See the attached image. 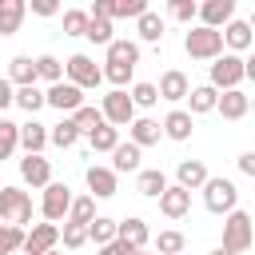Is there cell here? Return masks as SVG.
I'll list each match as a JSON object with an SVG mask.
<instances>
[{"mask_svg": "<svg viewBox=\"0 0 255 255\" xmlns=\"http://www.w3.org/2000/svg\"><path fill=\"white\" fill-rule=\"evenodd\" d=\"M183 52L191 56V60H219L227 48H223V32H215V28H203V24H195L187 36H183Z\"/></svg>", "mask_w": 255, "mask_h": 255, "instance_id": "cell-1", "label": "cell"}, {"mask_svg": "<svg viewBox=\"0 0 255 255\" xmlns=\"http://www.w3.org/2000/svg\"><path fill=\"white\" fill-rule=\"evenodd\" d=\"M64 80L76 84L80 92H96V88L104 84V68H100L88 52H76V56L64 60Z\"/></svg>", "mask_w": 255, "mask_h": 255, "instance_id": "cell-2", "label": "cell"}, {"mask_svg": "<svg viewBox=\"0 0 255 255\" xmlns=\"http://www.w3.org/2000/svg\"><path fill=\"white\" fill-rule=\"evenodd\" d=\"M203 207H207L211 215H231V211L239 207V187H235L231 179H223V175H211V179L203 183Z\"/></svg>", "mask_w": 255, "mask_h": 255, "instance_id": "cell-3", "label": "cell"}, {"mask_svg": "<svg viewBox=\"0 0 255 255\" xmlns=\"http://www.w3.org/2000/svg\"><path fill=\"white\" fill-rule=\"evenodd\" d=\"M0 223H12V227H28L32 223V195L24 187H0Z\"/></svg>", "mask_w": 255, "mask_h": 255, "instance_id": "cell-4", "label": "cell"}, {"mask_svg": "<svg viewBox=\"0 0 255 255\" xmlns=\"http://www.w3.org/2000/svg\"><path fill=\"white\" fill-rule=\"evenodd\" d=\"M207 84H211L215 92H231V88H239V84H243V56L223 52L219 60H211V64H207Z\"/></svg>", "mask_w": 255, "mask_h": 255, "instance_id": "cell-5", "label": "cell"}, {"mask_svg": "<svg viewBox=\"0 0 255 255\" xmlns=\"http://www.w3.org/2000/svg\"><path fill=\"white\" fill-rule=\"evenodd\" d=\"M251 223H255V219H251L247 211H239V207H235L231 215H223V243H219V247H227V251H235V255H243L247 247H255V243H251Z\"/></svg>", "mask_w": 255, "mask_h": 255, "instance_id": "cell-6", "label": "cell"}, {"mask_svg": "<svg viewBox=\"0 0 255 255\" xmlns=\"http://www.w3.org/2000/svg\"><path fill=\"white\" fill-rule=\"evenodd\" d=\"M72 199H76V195H72V187L52 179V183L44 187V195H40V215H44L48 223H56V227H60V219H68V207H72Z\"/></svg>", "mask_w": 255, "mask_h": 255, "instance_id": "cell-7", "label": "cell"}, {"mask_svg": "<svg viewBox=\"0 0 255 255\" xmlns=\"http://www.w3.org/2000/svg\"><path fill=\"white\" fill-rule=\"evenodd\" d=\"M100 112H104V124H112V128H131V120H135V104H131V96L120 92V88H112V92L100 100Z\"/></svg>", "mask_w": 255, "mask_h": 255, "instance_id": "cell-8", "label": "cell"}, {"mask_svg": "<svg viewBox=\"0 0 255 255\" xmlns=\"http://www.w3.org/2000/svg\"><path fill=\"white\" fill-rule=\"evenodd\" d=\"M56 243H60V227L56 223H32L28 231H24V255H48V251H56Z\"/></svg>", "mask_w": 255, "mask_h": 255, "instance_id": "cell-9", "label": "cell"}, {"mask_svg": "<svg viewBox=\"0 0 255 255\" xmlns=\"http://www.w3.org/2000/svg\"><path fill=\"white\" fill-rule=\"evenodd\" d=\"M44 104H48V108H56L60 116H64V112L72 116V112H80V108H84V92H80L76 84L60 80V84H52V88L44 92Z\"/></svg>", "mask_w": 255, "mask_h": 255, "instance_id": "cell-10", "label": "cell"}, {"mask_svg": "<svg viewBox=\"0 0 255 255\" xmlns=\"http://www.w3.org/2000/svg\"><path fill=\"white\" fill-rule=\"evenodd\" d=\"M84 179H88V195H92V199H112V195L120 191V175H116L112 167H104V163H92V167L84 171Z\"/></svg>", "mask_w": 255, "mask_h": 255, "instance_id": "cell-11", "label": "cell"}, {"mask_svg": "<svg viewBox=\"0 0 255 255\" xmlns=\"http://www.w3.org/2000/svg\"><path fill=\"white\" fill-rule=\"evenodd\" d=\"M231 20H235V0H203V4H199V24H203V28L223 32Z\"/></svg>", "mask_w": 255, "mask_h": 255, "instance_id": "cell-12", "label": "cell"}, {"mask_svg": "<svg viewBox=\"0 0 255 255\" xmlns=\"http://www.w3.org/2000/svg\"><path fill=\"white\" fill-rule=\"evenodd\" d=\"M155 92H159V100H167V104H179V100H187V96H191V80H187V72H179V68H167V72L159 76Z\"/></svg>", "mask_w": 255, "mask_h": 255, "instance_id": "cell-13", "label": "cell"}, {"mask_svg": "<svg viewBox=\"0 0 255 255\" xmlns=\"http://www.w3.org/2000/svg\"><path fill=\"white\" fill-rule=\"evenodd\" d=\"M207 179H211V171H207L203 159H179V163H175V183H179L183 191H203Z\"/></svg>", "mask_w": 255, "mask_h": 255, "instance_id": "cell-14", "label": "cell"}, {"mask_svg": "<svg viewBox=\"0 0 255 255\" xmlns=\"http://www.w3.org/2000/svg\"><path fill=\"white\" fill-rule=\"evenodd\" d=\"M159 128H163V135L167 139H175V143H183V139H191V128H195V116L187 112V108H171L163 120H159Z\"/></svg>", "mask_w": 255, "mask_h": 255, "instance_id": "cell-15", "label": "cell"}, {"mask_svg": "<svg viewBox=\"0 0 255 255\" xmlns=\"http://www.w3.org/2000/svg\"><path fill=\"white\" fill-rule=\"evenodd\" d=\"M20 179L28 183V187H48L52 183V159H44V155H24L20 159Z\"/></svg>", "mask_w": 255, "mask_h": 255, "instance_id": "cell-16", "label": "cell"}, {"mask_svg": "<svg viewBox=\"0 0 255 255\" xmlns=\"http://www.w3.org/2000/svg\"><path fill=\"white\" fill-rule=\"evenodd\" d=\"M251 44H255V32H251V24H247V20H231V24L223 28V48H227L231 56L251 52Z\"/></svg>", "mask_w": 255, "mask_h": 255, "instance_id": "cell-17", "label": "cell"}, {"mask_svg": "<svg viewBox=\"0 0 255 255\" xmlns=\"http://www.w3.org/2000/svg\"><path fill=\"white\" fill-rule=\"evenodd\" d=\"M247 108H251V96L243 92V88H231V92H219V104H215V112L223 116V120H243L247 116Z\"/></svg>", "mask_w": 255, "mask_h": 255, "instance_id": "cell-18", "label": "cell"}, {"mask_svg": "<svg viewBox=\"0 0 255 255\" xmlns=\"http://www.w3.org/2000/svg\"><path fill=\"white\" fill-rule=\"evenodd\" d=\"M159 135H163V128H159V120H151V116H135L131 128H128V139H131L139 151L151 147V143H159Z\"/></svg>", "mask_w": 255, "mask_h": 255, "instance_id": "cell-19", "label": "cell"}, {"mask_svg": "<svg viewBox=\"0 0 255 255\" xmlns=\"http://www.w3.org/2000/svg\"><path fill=\"white\" fill-rule=\"evenodd\" d=\"M159 211H163L167 219H183V215L191 211V191H183L179 183H167V191L159 195Z\"/></svg>", "mask_w": 255, "mask_h": 255, "instance_id": "cell-20", "label": "cell"}, {"mask_svg": "<svg viewBox=\"0 0 255 255\" xmlns=\"http://www.w3.org/2000/svg\"><path fill=\"white\" fill-rule=\"evenodd\" d=\"M20 147H24V155H44V147H48V124H36V120L20 124Z\"/></svg>", "mask_w": 255, "mask_h": 255, "instance_id": "cell-21", "label": "cell"}, {"mask_svg": "<svg viewBox=\"0 0 255 255\" xmlns=\"http://www.w3.org/2000/svg\"><path fill=\"white\" fill-rule=\"evenodd\" d=\"M120 239H124L131 251H143L147 239H151V231H147V223H143L139 215H128V219H120Z\"/></svg>", "mask_w": 255, "mask_h": 255, "instance_id": "cell-22", "label": "cell"}, {"mask_svg": "<svg viewBox=\"0 0 255 255\" xmlns=\"http://www.w3.org/2000/svg\"><path fill=\"white\" fill-rule=\"evenodd\" d=\"M104 52H108L104 64H120V68H135L139 64V44L135 40H112Z\"/></svg>", "mask_w": 255, "mask_h": 255, "instance_id": "cell-23", "label": "cell"}, {"mask_svg": "<svg viewBox=\"0 0 255 255\" xmlns=\"http://www.w3.org/2000/svg\"><path fill=\"white\" fill-rule=\"evenodd\" d=\"M88 239H92L96 247L116 243V239H120V219H112V215H96V219L88 223Z\"/></svg>", "mask_w": 255, "mask_h": 255, "instance_id": "cell-24", "label": "cell"}, {"mask_svg": "<svg viewBox=\"0 0 255 255\" xmlns=\"http://www.w3.org/2000/svg\"><path fill=\"white\" fill-rule=\"evenodd\" d=\"M24 16H28V4H24V0H0V36L20 32Z\"/></svg>", "mask_w": 255, "mask_h": 255, "instance_id": "cell-25", "label": "cell"}, {"mask_svg": "<svg viewBox=\"0 0 255 255\" xmlns=\"http://www.w3.org/2000/svg\"><path fill=\"white\" fill-rule=\"evenodd\" d=\"M8 80H12V88H32L36 84V60L32 56H12L8 60Z\"/></svg>", "mask_w": 255, "mask_h": 255, "instance_id": "cell-26", "label": "cell"}, {"mask_svg": "<svg viewBox=\"0 0 255 255\" xmlns=\"http://www.w3.org/2000/svg\"><path fill=\"white\" fill-rule=\"evenodd\" d=\"M215 104H219V92L211 84H195L191 96H187V112L191 116H207V112H215Z\"/></svg>", "mask_w": 255, "mask_h": 255, "instance_id": "cell-27", "label": "cell"}, {"mask_svg": "<svg viewBox=\"0 0 255 255\" xmlns=\"http://www.w3.org/2000/svg\"><path fill=\"white\" fill-rule=\"evenodd\" d=\"M135 191L147 195V199H159V195L167 191V175H163L159 167H143V171L135 175Z\"/></svg>", "mask_w": 255, "mask_h": 255, "instance_id": "cell-28", "label": "cell"}, {"mask_svg": "<svg viewBox=\"0 0 255 255\" xmlns=\"http://www.w3.org/2000/svg\"><path fill=\"white\" fill-rule=\"evenodd\" d=\"M139 155H143V151H139L131 139H128V143L120 139V147L112 151V171H116V175H120V171H135V175H139Z\"/></svg>", "mask_w": 255, "mask_h": 255, "instance_id": "cell-29", "label": "cell"}, {"mask_svg": "<svg viewBox=\"0 0 255 255\" xmlns=\"http://www.w3.org/2000/svg\"><path fill=\"white\" fill-rule=\"evenodd\" d=\"M135 36H139L143 44H159V40H163V16L147 8V12L135 20Z\"/></svg>", "mask_w": 255, "mask_h": 255, "instance_id": "cell-30", "label": "cell"}, {"mask_svg": "<svg viewBox=\"0 0 255 255\" xmlns=\"http://www.w3.org/2000/svg\"><path fill=\"white\" fill-rule=\"evenodd\" d=\"M48 143H56V147H64V151L80 143V131H76V124H72V116H64L60 124H52V128H48Z\"/></svg>", "mask_w": 255, "mask_h": 255, "instance_id": "cell-31", "label": "cell"}, {"mask_svg": "<svg viewBox=\"0 0 255 255\" xmlns=\"http://www.w3.org/2000/svg\"><path fill=\"white\" fill-rule=\"evenodd\" d=\"M36 80H48V88L60 84V80H64V60H56L52 52L36 56Z\"/></svg>", "mask_w": 255, "mask_h": 255, "instance_id": "cell-32", "label": "cell"}, {"mask_svg": "<svg viewBox=\"0 0 255 255\" xmlns=\"http://www.w3.org/2000/svg\"><path fill=\"white\" fill-rule=\"evenodd\" d=\"M72 124H76V131H80V135H92L96 128H104V112H100V108H92V104H84L80 112H72Z\"/></svg>", "mask_w": 255, "mask_h": 255, "instance_id": "cell-33", "label": "cell"}, {"mask_svg": "<svg viewBox=\"0 0 255 255\" xmlns=\"http://www.w3.org/2000/svg\"><path fill=\"white\" fill-rule=\"evenodd\" d=\"M92 219H96V199H92V195H76L72 207H68V219H64V223H80V227H88Z\"/></svg>", "mask_w": 255, "mask_h": 255, "instance_id": "cell-34", "label": "cell"}, {"mask_svg": "<svg viewBox=\"0 0 255 255\" xmlns=\"http://www.w3.org/2000/svg\"><path fill=\"white\" fill-rule=\"evenodd\" d=\"M16 147H20V124H12V120H4V116H0V163H4V159H12V155H16Z\"/></svg>", "mask_w": 255, "mask_h": 255, "instance_id": "cell-35", "label": "cell"}, {"mask_svg": "<svg viewBox=\"0 0 255 255\" xmlns=\"http://www.w3.org/2000/svg\"><path fill=\"white\" fill-rule=\"evenodd\" d=\"M88 143H92V151H116L120 147V128H112V124H104V128H96L92 135H88Z\"/></svg>", "mask_w": 255, "mask_h": 255, "instance_id": "cell-36", "label": "cell"}, {"mask_svg": "<svg viewBox=\"0 0 255 255\" xmlns=\"http://www.w3.org/2000/svg\"><path fill=\"white\" fill-rule=\"evenodd\" d=\"M183 247H187V239L175 227H167V231L155 235V255H183Z\"/></svg>", "mask_w": 255, "mask_h": 255, "instance_id": "cell-37", "label": "cell"}, {"mask_svg": "<svg viewBox=\"0 0 255 255\" xmlns=\"http://www.w3.org/2000/svg\"><path fill=\"white\" fill-rule=\"evenodd\" d=\"M16 108H24L28 116H36V112L44 108V88H40V84H32V88H16Z\"/></svg>", "mask_w": 255, "mask_h": 255, "instance_id": "cell-38", "label": "cell"}, {"mask_svg": "<svg viewBox=\"0 0 255 255\" xmlns=\"http://www.w3.org/2000/svg\"><path fill=\"white\" fill-rule=\"evenodd\" d=\"M20 247H24V227L0 223V255H16Z\"/></svg>", "mask_w": 255, "mask_h": 255, "instance_id": "cell-39", "label": "cell"}, {"mask_svg": "<svg viewBox=\"0 0 255 255\" xmlns=\"http://www.w3.org/2000/svg\"><path fill=\"white\" fill-rule=\"evenodd\" d=\"M131 104L135 108H155L159 104V92H155V84H147V80H139V84H131Z\"/></svg>", "mask_w": 255, "mask_h": 255, "instance_id": "cell-40", "label": "cell"}, {"mask_svg": "<svg viewBox=\"0 0 255 255\" xmlns=\"http://www.w3.org/2000/svg\"><path fill=\"white\" fill-rule=\"evenodd\" d=\"M88 20H92V16H88L84 8H68V12H64V36H84V32H88Z\"/></svg>", "mask_w": 255, "mask_h": 255, "instance_id": "cell-41", "label": "cell"}, {"mask_svg": "<svg viewBox=\"0 0 255 255\" xmlns=\"http://www.w3.org/2000/svg\"><path fill=\"white\" fill-rule=\"evenodd\" d=\"M84 36H88L92 44H104V48L116 40V36H112V20H100V16H92V20H88V32H84Z\"/></svg>", "mask_w": 255, "mask_h": 255, "instance_id": "cell-42", "label": "cell"}, {"mask_svg": "<svg viewBox=\"0 0 255 255\" xmlns=\"http://www.w3.org/2000/svg\"><path fill=\"white\" fill-rule=\"evenodd\" d=\"M60 243H64L68 251H80V247L88 243V227H80V223H64V227H60Z\"/></svg>", "mask_w": 255, "mask_h": 255, "instance_id": "cell-43", "label": "cell"}, {"mask_svg": "<svg viewBox=\"0 0 255 255\" xmlns=\"http://www.w3.org/2000/svg\"><path fill=\"white\" fill-rule=\"evenodd\" d=\"M167 12H171L175 20H183V24L199 20V4H195V0H171V4H167Z\"/></svg>", "mask_w": 255, "mask_h": 255, "instance_id": "cell-44", "label": "cell"}, {"mask_svg": "<svg viewBox=\"0 0 255 255\" xmlns=\"http://www.w3.org/2000/svg\"><path fill=\"white\" fill-rule=\"evenodd\" d=\"M16 104V88H12V80L8 76H0V112L4 108H12Z\"/></svg>", "mask_w": 255, "mask_h": 255, "instance_id": "cell-45", "label": "cell"}, {"mask_svg": "<svg viewBox=\"0 0 255 255\" xmlns=\"http://www.w3.org/2000/svg\"><path fill=\"white\" fill-rule=\"evenodd\" d=\"M28 8H32L36 16H56V12H60V4H56V0H32Z\"/></svg>", "mask_w": 255, "mask_h": 255, "instance_id": "cell-46", "label": "cell"}, {"mask_svg": "<svg viewBox=\"0 0 255 255\" xmlns=\"http://www.w3.org/2000/svg\"><path fill=\"white\" fill-rule=\"evenodd\" d=\"M235 163H239V171H243V175H251V179H255V151H243Z\"/></svg>", "mask_w": 255, "mask_h": 255, "instance_id": "cell-47", "label": "cell"}, {"mask_svg": "<svg viewBox=\"0 0 255 255\" xmlns=\"http://www.w3.org/2000/svg\"><path fill=\"white\" fill-rule=\"evenodd\" d=\"M100 255H131V247H128L124 239H116V243H108V247H100Z\"/></svg>", "mask_w": 255, "mask_h": 255, "instance_id": "cell-48", "label": "cell"}, {"mask_svg": "<svg viewBox=\"0 0 255 255\" xmlns=\"http://www.w3.org/2000/svg\"><path fill=\"white\" fill-rule=\"evenodd\" d=\"M243 80H251V84H255V52H251V56H243Z\"/></svg>", "mask_w": 255, "mask_h": 255, "instance_id": "cell-49", "label": "cell"}, {"mask_svg": "<svg viewBox=\"0 0 255 255\" xmlns=\"http://www.w3.org/2000/svg\"><path fill=\"white\" fill-rule=\"evenodd\" d=\"M211 255H235V251H227V247H215V251H211Z\"/></svg>", "mask_w": 255, "mask_h": 255, "instance_id": "cell-50", "label": "cell"}, {"mask_svg": "<svg viewBox=\"0 0 255 255\" xmlns=\"http://www.w3.org/2000/svg\"><path fill=\"white\" fill-rule=\"evenodd\" d=\"M247 24H251V32H255V12H251V20H247Z\"/></svg>", "mask_w": 255, "mask_h": 255, "instance_id": "cell-51", "label": "cell"}, {"mask_svg": "<svg viewBox=\"0 0 255 255\" xmlns=\"http://www.w3.org/2000/svg\"><path fill=\"white\" fill-rule=\"evenodd\" d=\"M131 255H151V251H147V247H143V251H131Z\"/></svg>", "mask_w": 255, "mask_h": 255, "instance_id": "cell-52", "label": "cell"}, {"mask_svg": "<svg viewBox=\"0 0 255 255\" xmlns=\"http://www.w3.org/2000/svg\"><path fill=\"white\" fill-rule=\"evenodd\" d=\"M247 112H251V116H255V96H251V108H247Z\"/></svg>", "mask_w": 255, "mask_h": 255, "instance_id": "cell-53", "label": "cell"}, {"mask_svg": "<svg viewBox=\"0 0 255 255\" xmlns=\"http://www.w3.org/2000/svg\"><path fill=\"white\" fill-rule=\"evenodd\" d=\"M251 243H255V223H251Z\"/></svg>", "mask_w": 255, "mask_h": 255, "instance_id": "cell-54", "label": "cell"}, {"mask_svg": "<svg viewBox=\"0 0 255 255\" xmlns=\"http://www.w3.org/2000/svg\"><path fill=\"white\" fill-rule=\"evenodd\" d=\"M48 255H60V251H48Z\"/></svg>", "mask_w": 255, "mask_h": 255, "instance_id": "cell-55", "label": "cell"}, {"mask_svg": "<svg viewBox=\"0 0 255 255\" xmlns=\"http://www.w3.org/2000/svg\"><path fill=\"white\" fill-rule=\"evenodd\" d=\"M0 187H4V183H0Z\"/></svg>", "mask_w": 255, "mask_h": 255, "instance_id": "cell-56", "label": "cell"}]
</instances>
